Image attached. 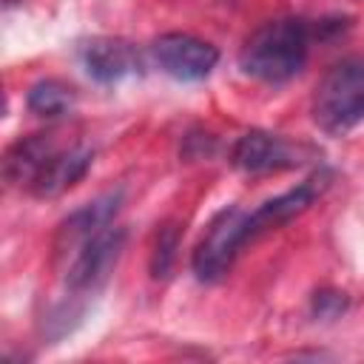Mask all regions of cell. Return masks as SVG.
<instances>
[{
  "mask_svg": "<svg viewBox=\"0 0 364 364\" xmlns=\"http://www.w3.org/2000/svg\"><path fill=\"white\" fill-rule=\"evenodd\" d=\"M310 48V28L299 17H282L259 26L239 51V68L259 82L282 85L293 80L304 63Z\"/></svg>",
  "mask_w": 364,
  "mask_h": 364,
  "instance_id": "1",
  "label": "cell"
},
{
  "mask_svg": "<svg viewBox=\"0 0 364 364\" xmlns=\"http://www.w3.org/2000/svg\"><path fill=\"white\" fill-rule=\"evenodd\" d=\"M313 122L330 136L364 122V57H344L324 71L313 91Z\"/></svg>",
  "mask_w": 364,
  "mask_h": 364,
  "instance_id": "2",
  "label": "cell"
},
{
  "mask_svg": "<svg viewBox=\"0 0 364 364\" xmlns=\"http://www.w3.org/2000/svg\"><path fill=\"white\" fill-rule=\"evenodd\" d=\"M250 242L247 233V213L242 208H225L213 216L205 236L193 250V273L199 282H219L233 267L239 250Z\"/></svg>",
  "mask_w": 364,
  "mask_h": 364,
  "instance_id": "3",
  "label": "cell"
},
{
  "mask_svg": "<svg viewBox=\"0 0 364 364\" xmlns=\"http://www.w3.org/2000/svg\"><path fill=\"white\" fill-rule=\"evenodd\" d=\"M125 245V230L122 228H105L100 233H94L91 239H85L77 250L74 259L65 270V287L74 296H85L94 293L105 284V279L111 276V270L117 267V259L122 253Z\"/></svg>",
  "mask_w": 364,
  "mask_h": 364,
  "instance_id": "4",
  "label": "cell"
},
{
  "mask_svg": "<svg viewBox=\"0 0 364 364\" xmlns=\"http://www.w3.org/2000/svg\"><path fill=\"white\" fill-rule=\"evenodd\" d=\"M151 54L159 71L179 82H199L219 63V48L213 43L199 40L193 34H182V31L156 37L151 46Z\"/></svg>",
  "mask_w": 364,
  "mask_h": 364,
  "instance_id": "5",
  "label": "cell"
},
{
  "mask_svg": "<svg viewBox=\"0 0 364 364\" xmlns=\"http://www.w3.org/2000/svg\"><path fill=\"white\" fill-rule=\"evenodd\" d=\"M307 156V148L293 145L290 139L267 131H247L236 139L230 151L233 168L242 173H273V171H287L301 165Z\"/></svg>",
  "mask_w": 364,
  "mask_h": 364,
  "instance_id": "6",
  "label": "cell"
},
{
  "mask_svg": "<svg viewBox=\"0 0 364 364\" xmlns=\"http://www.w3.org/2000/svg\"><path fill=\"white\" fill-rule=\"evenodd\" d=\"M80 60L85 74L102 85L122 82L125 77H134L142 68V57L136 46L122 37H91L80 48Z\"/></svg>",
  "mask_w": 364,
  "mask_h": 364,
  "instance_id": "7",
  "label": "cell"
},
{
  "mask_svg": "<svg viewBox=\"0 0 364 364\" xmlns=\"http://www.w3.org/2000/svg\"><path fill=\"white\" fill-rule=\"evenodd\" d=\"M324 188H327V176H324V173H316V176L304 179L301 185H296V188H290V191H284V193H279V196L262 202L256 210L247 213V233H250V242L259 239L262 233L276 230V228L287 225L290 219L301 216V213L321 196Z\"/></svg>",
  "mask_w": 364,
  "mask_h": 364,
  "instance_id": "8",
  "label": "cell"
},
{
  "mask_svg": "<svg viewBox=\"0 0 364 364\" xmlns=\"http://www.w3.org/2000/svg\"><path fill=\"white\" fill-rule=\"evenodd\" d=\"M91 162H94L91 148H85V145H71V148L60 145L46 159V165L37 171V176L31 179V185L26 191L37 199H57L88 173Z\"/></svg>",
  "mask_w": 364,
  "mask_h": 364,
  "instance_id": "9",
  "label": "cell"
},
{
  "mask_svg": "<svg viewBox=\"0 0 364 364\" xmlns=\"http://www.w3.org/2000/svg\"><path fill=\"white\" fill-rule=\"evenodd\" d=\"M122 205V191H108L91 202H85L80 210H74L63 225H60V233H57V250L60 253H68V250H77L85 239H91L94 233L111 228L117 210Z\"/></svg>",
  "mask_w": 364,
  "mask_h": 364,
  "instance_id": "10",
  "label": "cell"
},
{
  "mask_svg": "<svg viewBox=\"0 0 364 364\" xmlns=\"http://www.w3.org/2000/svg\"><path fill=\"white\" fill-rule=\"evenodd\" d=\"M60 148L57 134H28L23 139H17L9 151H6V162H3V173L11 185L28 188L31 179L37 176V171L46 165V159Z\"/></svg>",
  "mask_w": 364,
  "mask_h": 364,
  "instance_id": "11",
  "label": "cell"
},
{
  "mask_svg": "<svg viewBox=\"0 0 364 364\" xmlns=\"http://www.w3.org/2000/svg\"><path fill=\"white\" fill-rule=\"evenodd\" d=\"M74 102H77L74 88H71L68 82H63V80H54V77L37 80V82L28 88V94H26L28 111H31L34 117H40V119L65 117V114H71Z\"/></svg>",
  "mask_w": 364,
  "mask_h": 364,
  "instance_id": "12",
  "label": "cell"
},
{
  "mask_svg": "<svg viewBox=\"0 0 364 364\" xmlns=\"http://www.w3.org/2000/svg\"><path fill=\"white\" fill-rule=\"evenodd\" d=\"M176 247H179V228L173 222L162 225L154 242V253H151V276L154 279H168L171 267L176 262Z\"/></svg>",
  "mask_w": 364,
  "mask_h": 364,
  "instance_id": "13",
  "label": "cell"
},
{
  "mask_svg": "<svg viewBox=\"0 0 364 364\" xmlns=\"http://www.w3.org/2000/svg\"><path fill=\"white\" fill-rule=\"evenodd\" d=\"M347 293L341 290H333V287H324V290H316L313 293V301H310V313L316 321H336L344 310H347Z\"/></svg>",
  "mask_w": 364,
  "mask_h": 364,
  "instance_id": "14",
  "label": "cell"
}]
</instances>
